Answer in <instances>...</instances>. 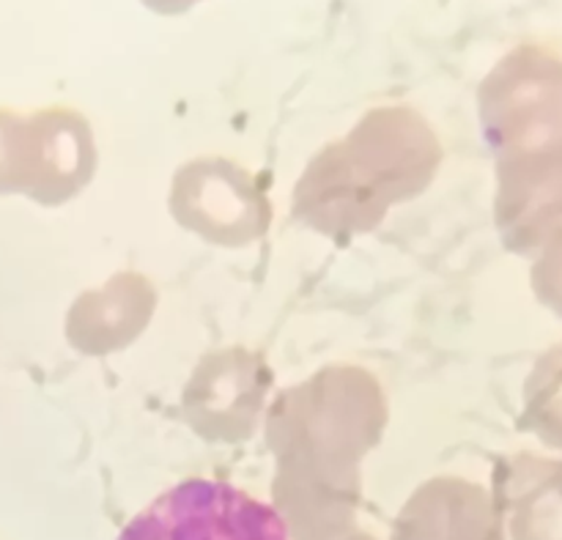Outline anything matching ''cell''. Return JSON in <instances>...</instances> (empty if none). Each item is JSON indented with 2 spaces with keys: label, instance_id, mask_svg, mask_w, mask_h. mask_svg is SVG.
I'll list each match as a JSON object with an SVG mask.
<instances>
[{
  "label": "cell",
  "instance_id": "cell-1",
  "mask_svg": "<svg viewBox=\"0 0 562 540\" xmlns=\"http://www.w3.org/2000/svg\"><path fill=\"white\" fill-rule=\"evenodd\" d=\"M119 540H289L267 503L223 481H187L154 499Z\"/></svg>",
  "mask_w": 562,
  "mask_h": 540
},
{
  "label": "cell",
  "instance_id": "cell-2",
  "mask_svg": "<svg viewBox=\"0 0 562 540\" xmlns=\"http://www.w3.org/2000/svg\"><path fill=\"white\" fill-rule=\"evenodd\" d=\"M146 3H151V5H157V9H181V5H187V3H192V0H146Z\"/></svg>",
  "mask_w": 562,
  "mask_h": 540
}]
</instances>
